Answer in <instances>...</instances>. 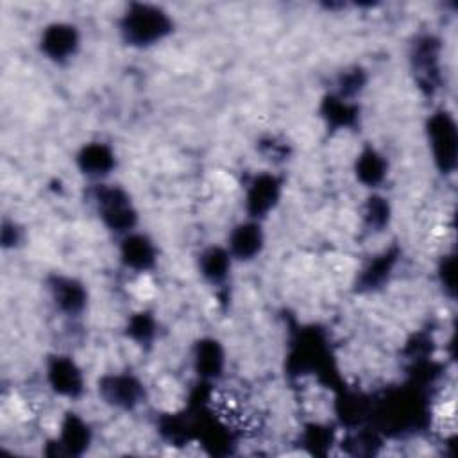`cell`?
Segmentation results:
<instances>
[{
	"mask_svg": "<svg viewBox=\"0 0 458 458\" xmlns=\"http://www.w3.org/2000/svg\"><path fill=\"white\" fill-rule=\"evenodd\" d=\"M172 18L161 7L132 4L122 16L120 32L129 45L150 47L172 32Z\"/></svg>",
	"mask_w": 458,
	"mask_h": 458,
	"instance_id": "1",
	"label": "cell"
},
{
	"mask_svg": "<svg viewBox=\"0 0 458 458\" xmlns=\"http://www.w3.org/2000/svg\"><path fill=\"white\" fill-rule=\"evenodd\" d=\"M428 138L438 166L444 172H451L454 168L458 150L454 118L447 111L435 113L428 123Z\"/></svg>",
	"mask_w": 458,
	"mask_h": 458,
	"instance_id": "2",
	"label": "cell"
},
{
	"mask_svg": "<svg viewBox=\"0 0 458 458\" xmlns=\"http://www.w3.org/2000/svg\"><path fill=\"white\" fill-rule=\"evenodd\" d=\"M97 202L100 215L109 229L118 233H129L132 229L136 222V211L132 209V204L123 190L100 186L97 190Z\"/></svg>",
	"mask_w": 458,
	"mask_h": 458,
	"instance_id": "3",
	"label": "cell"
},
{
	"mask_svg": "<svg viewBox=\"0 0 458 458\" xmlns=\"http://www.w3.org/2000/svg\"><path fill=\"white\" fill-rule=\"evenodd\" d=\"M79 43H81V38L77 29L63 21H55L48 25L41 32V41H39L41 52L47 55V59L55 63H64L72 59L79 50Z\"/></svg>",
	"mask_w": 458,
	"mask_h": 458,
	"instance_id": "4",
	"label": "cell"
},
{
	"mask_svg": "<svg viewBox=\"0 0 458 458\" xmlns=\"http://www.w3.org/2000/svg\"><path fill=\"white\" fill-rule=\"evenodd\" d=\"M263 243H265V236H263L261 225L256 220H247L233 227L229 234L227 250L233 256V259L250 261L259 256Z\"/></svg>",
	"mask_w": 458,
	"mask_h": 458,
	"instance_id": "5",
	"label": "cell"
},
{
	"mask_svg": "<svg viewBox=\"0 0 458 458\" xmlns=\"http://www.w3.org/2000/svg\"><path fill=\"white\" fill-rule=\"evenodd\" d=\"M98 390L106 403L116 406V408H132L141 401L143 386L141 383L132 376H109L104 377L98 385Z\"/></svg>",
	"mask_w": 458,
	"mask_h": 458,
	"instance_id": "6",
	"label": "cell"
},
{
	"mask_svg": "<svg viewBox=\"0 0 458 458\" xmlns=\"http://www.w3.org/2000/svg\"><path fill=\"white\" fill-rule=\"evenodd\" d=\"M281 182L274 175H258L247 190V208L250 216H263L279 200Z\"/></svg>",
	"mask_w": 458,
	"mask_h": 458,
	"instance_id": "7",
	"label": "cell"
},
{
	"mask_svg": "<svg viewBox=\"0 0 458 458\" xmlns=\"http://www.w3.org/2000/svg\"><path fill=\"white\" fill-rule=\"evenodd\" d=\"M120 258L132 270H147L156 261V249L147 236L127 233L120 245Z\"/></svg>",
	"mask_w": 458,
	"mask_h": 458,
	"instance_id": "8",
	"label": "cell"
},
{
	"mask_svg": "<svg viewBox=\"0 0 458 458\" xmlns=\"http://www.w3.org/2000/svg\"><path fill=\"white\" fill-rule=\"evenodd\" d=\"M47 374L52 388L61 395L73 397L82 390V374L70 358H54Z\"/></svg>",
	"mask_w": 458,
	"mask_h": 458,
	"instance_id": "9",
	"label": "cell"
},
{
	"mask_svg": "<svg viewBox=\"0 0 458 458\" xmlns=\"http://www.w3.org/2000/svg\"><path fill=\"white\" fill-rule=\"evenodd\" d=\"M77 165L91 179L106 177L114 166V154L104 143H88L77 154Z\"/></svg>",
	"mask_w": 458,
	"mask_h": 458,
	"instance_id": "10",
	"label": "cell"
},
{
	"mask_svg": "<svg viewBox=\"0 0 458 458\" xmlns=\"http://www.w3.org/2000/svg\"><path fill=\"white\" fill-rule=\"evenodd\" d=\"M50 295L54 304L64 313H79L86 306V288L72 277H54L50 284Z\"/></svg>",
	"mask_w": 458,
	"mask_h": 458,
	"instance_id": "11",
	"label": "cell"
},
{
	"mask_svg": "<svg viewBox=\"0 0 458 458\" xmlns=\"http://www.w3.org/2000/svg\"><path fill=\"white\" fill-rule=\"evenodd\" d=\"M231 263H233V256L229 254L227 249L209 247L199 258V270L208 281L220 283L227 277L231 270Z\"/></svg>",
	"mask_w": 458,
	"mask_h": 458,
	"instance_id": "12",
	"label": "cell"
},
{
	"mask_svg": "<svg viewBox=\"0 0 458 458\" xmlns=\"http://www.w3.org/2000/svg\"><path fill=\"white\" fill-rule=\"evenodd\" d=\"M195 367L202 376H218L224 367V351L216 340H202L195 349Z\"/></svg>",
	"mask_w": 458,
	"mask_h": 458,
	"instance_id": "13",
	"label": "cell"
},
{
	"mask_svg": "<svg viewBox=\"0 0 458 458\" xmlns=\"http://www.w3.org/2000/svg\"><path fill=\"white\" fill-rule=\"evenodd\" d=\"M386 172V163L383 156H379L374 148H367L360 154L356 161V175L360 177L361 182L374 186L383 181Z\"/></svg>",
	"mask_w": 458,
	"mask_h": 458,
	"instance_id": "14",
	"label": "cell"
},
{
	"mask_svg": "<svg viewBox=\"0 0 458 458\" xmlns=\"http://www.w3.org/2000/svg\"><path fill=\"white\" fill-rule=\"evenodd\" d=\"M89 440V431L88 426L77 419V417H70L64 426H63V445H66L70 451L86 445Z\"/></svg>",
	"mask_w": 458,
	"mask_h": 458,
	"instance_id": "15",
	"label": "cell"
}]
</instances>
